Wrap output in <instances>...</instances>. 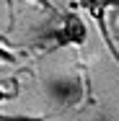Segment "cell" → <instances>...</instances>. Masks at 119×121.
<instances>
[{
  "mask_svg": "<svg viewBox=\"0 0 119 121\" xmlns=\"http://www.w3.org/2000/svg\"><path fill=\"white\" fill-rule=\"evenodd\" d=\"M8 98H10V95H8V93H5L3 88H0V103H3V100H8Z\"/></svg>",
  "mask_w": 119,
  "mask_h": 121,
  "instance_id": "5",
  "label": "cell"
},
{
  "mask_svg": "<svg viewBox=\"0 0 119 121\" xmlns=\"http://www.w3.org/2000/svg\"><path fill=\"white\" fill-rule=\"evenodd\" d=\"M31 3H36L39 8H47V10H52V13H60V10H57V8H54V5L49 3V0H31Z\"/></svg>",
  "mask_w": 119,
  "mask_h": 121,
  "instance_id": "4",
  "label": "cell"
},
{
  "mask_svg": "<svg viewBox=\"0 0 119 121\" xmlns=\"http://www.w3.org/2000/svg\"><path fill=\"white\" fill-rule=\"evenodd\" d=\"M111 5H119V0H72V8H86V10L96 18L98 31H101V36H104V41H106L109 52L114 54V59L119 62V49L114 47V41H111V36H109V28H106V21H104L106 8H111Z\"/></svg>",
  "mask_w": 119,
  "mask_h": 121,
  "instance_id": "1",
  "label": "cell"
},
{
  "mask_svg": "<svg viewBox=\"0 0 119 121\" xmlns=\"http://www.w3.org/2000/svg\"><path fill=\"white\" fill-rule=\"evenodd\" d=\"M16 59H18V54H10L8 49L0 47V65H3V62H16Z\"/></svg>",
  "mask_w": 119,
  "mask_h": 121,
  "instance_id": "3",
  "label": "cell"
},
{
  "mask_svg": "<svg viewBox=\"0 0 119 121\" xmlns=\"http://www.w3.org/2000/svg\"><path fill=\"white\" fill-rule=\"evenodd\" d=\"M5 5H8V13H13V0H5Z\"/></svg>",
  "mask_w": 119,
  "mask_h": 121,
  "instance_id": "6",
  "label": "cell"
},
{
  "mask_svg": "<svg viewBox=\"0 0 119 121\" xmlns=\"http://www.w3.org/2000/svg\"><path fill=\"white\" fill-rule=\"evenodd\" d=\"M60 21H62V28H60V41L62 44H75V47H80L83 41H86V23H83V18L78 16V13H62L60 16Z\"/></svg>",
  "mask_w": 119,
  "mask_h": 121,
  "instance_id": "2",
  "label": "cell"
}]
</instances>
